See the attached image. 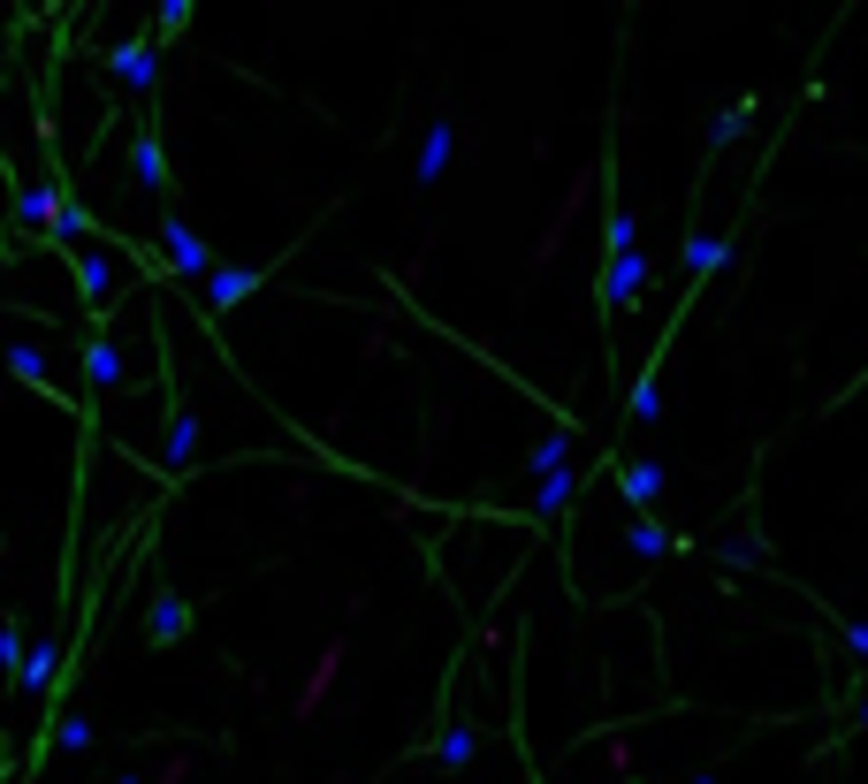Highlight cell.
<instances>
[{"instance_id": "6da1fadb", "label": "cell", "mask_w": 868, "mask_h": 784, "mask_svg": "<svg viewBox=\"0 0 868 784\" xmlns=\"http://www.w3.org/2000/svg\"><path fill=\"white\" fill-rule=\"evenodd\" d=\"M161 260H169V275H183V283H206L221 260L206 252V237L183 221V206H161Z\"/></svg>"}, {"instance_id": "7a4b0ae2", "label": "cell", "mask_w": 868, "mask_h": 784, "mask_svg": "<svg viewBox=\"0 0 868 784\" xmlns=\"http://www.w3.org/2000/svg\"><path fill=\"white\" fill-rule=\"evenodd\" d=\"M107 290H115V244H77V298L92 305V320L107 313Z\"/></svg>"}, {"instance_id": "3957f363", "label": "cell", "mask_w": 868, "mask_h": 784, "mask_svg": "<svg viewBox=\"0 0 868 784\" xmlns=\"http://www.w3.org/2000/svg\"><path fill=\"white\" fill-rule=\"evenodd\" d=\"M107 389H123V350H115L107 320H92V335H84V396H107Z\"/></svg>"}, {"instance_id": "277c9868", "label": "cell", "mask_w": 868, "mask_h": 784, "mask_svg": "<svg viewBox=\"0 0 868 784\" xmlns=\"http://www.w3.org/2000/svg\"><path fill=\"white\" fill-rule=\"evenodd\" d=\"M450 153H458V130H450V115H435V123H427V138H419V168H412V183H419V191H435V183H442V168H450Z\"/></svg>"}, {"instance_id": "5b68a950", "label": "cell", "mask_w": 868, "mask_h": 784, "mask_svg": "<svg viewBox=\"0 0 868 784\" xmlns=\"http://www.w3.org/2000/svg\"><path fill=\"white\" fill-rule=\"evenodd\" d=\"M115 77L146 100V92H153V77H161V46H153V38H123V46H115Z\"/></svg>"}, {"instance_id": "8992f818", "label": "cell", "mask_w": 868, "mask_h": 784, "mask_svg": "<svg viewBox=\"0 0 868 784\" xmlns=\"http://www.w3.org/2000/svg\"><path fill=\"white\" fill-rule=\"evenodd\" d=\"M259 283H267V267H213V275H206V305H213V313H236Z\"/></svg>"}, {"instance_id": "52a82bcc", "label": "cell", "mask_w": 868, "mask_h": 784, "mask_svg": "<svg viewBox=\"0 0 868 784\" xmlns=\"http://www.w3.org/2000/svg\"><path fill=\"white\" fill-rule=\"evenodd\" d=\"M731 244H739V237H731V229H724V237H708V229H694V237H686V244H679V267H686V290H694L701 275H716V267H724V260H731Z\"/></svg>"}, {"instance_id": "ba28073f", "label": "cell", "mask_w": 868, "mask_h": 784, "mask_svg": "<svg viewBox=\"0 0 868 784\" xmlns=\"http://www.w3.org/2000/svg\"><path fill=\"white\" fill-rule=\"evenodd\" d=\"M617 487H625V510H633V518H648V510L663 503V465H656V458L617 465Z\"/></svg>"}, {"instance_id": "9c48e42d", "label": "cell", "mask_w": 868, "mask_h": 784, "mask_svg": "<svg viewBox=\"0 0 868 784\" xmlns=\"http://www.w3.org/2000/svg\"><path fill=\"white\" fill-rule=\"evenodd\" d=\"M130 175H138L161 206L175 198V191H169V160H161V138H153V130H138V138H130Z\"/></svg>"}, {"instance_id": "30bf717a", "label": "cell", "mask_w": 868, "mask_h": 784, "mask_svg": "<svg viewBox=\"0 0 868 784\" xmlns=\"http://www.w3.org/2000/svg\"><path fill=\"white\" fill-rule=\"evenodd\" d=\"M183 632H190V602H183L175 587H161V595H153V618H146V639H153V647H175Z\"/></svg>"}, {"instance_id": "8fae6325", "label": "cell", "mask_w": 868, "mask_h": 784, "mask_svg": "<svg viewBox=\"0 0 868 784\" xmlns=\"http://www.w3.org/2000/svg\"><path fill=\"white\" fill-rule=\"evenodd\" d=\"M54 670H61V647H54V639H38V647H31V655L15 662V693H38V701H46Z\"/></svg>"}, {"instance_id": "7c38bea8", "label": "cell", "mask_w": 868, "mask_h": 784, "mask_svg": "<svg viewBox=\"0 0 868 784\" xmlns=\"http://www.w3.org/2000/svg\"><path fill=\"white\" fill-rule=\"evenodd\" d=\"M92 716L84 708H54V724H46V747H61V754H92Z\"/></svg>"}, {"instance_id": "4fadbf2b", "label": "cell", "mask_w": 868, "mask_h": 784, "mask_svg": "<svg viewBox=\"0 0 868 784\" xmlns=\"http://www.w3.org/2000/svg\"><path fill=\"white\" fill-rule=\"evenodd\" d=\"M190 458H198V419H190L183 404H169V458H161V465L190 472Z\"/></svg>"}, {"instance_id": "5bb4252c", "label": "cell", "mask_w": 868, "mask_h": 784, "mask_svg": "<svg viewBox=\"0 0 868 784\" xmlns=\"http://www.w3.org/2000/svg\"><path fill=\"white\" fill-rule=\"evenodd\" d=\"M571 450H579V435H571V427H556V435H541V442L525 450V472H533V480H548V472H564V458H571Z\"/></svg>"}, {"instance_id": "9a60e30c", "label": "cell", "mask_w": 868, "mask_h": 784, "mask_svg": "<svg viewBox=\"0 0 868 784\" xmlns=\"http://www.w3.org/2000/svg\"><path fill=\"white\" fill-rule=\"evenodd\" d=\"M625 541H633V556H648V564L679 549V533H671V526H656V518H633V526H625Z\"/></svg>"}, {"instance_id": "2e32d148", "label": "cell", "mask_w": 868, "mask_h": 784, "mask_svg": "<svg viewBox=\"0 0 868 784\" xmlns=\"http://www.w3.org/2000/svg\"><path fill=\"white\" fill-rule=\"evenodd\" d=\"M54 206H61V191H54V183H31V191L15 198V221H23V229H46Z\"/></svg>"}, {"instance_id": "e0dca14e", "label": "cell", "mask_w": 868, "mask_h": 784, "mask_svg": "<svg viewBox=\"0 0 868 784\" xmlns=\"http://www.w3.org/2000/svg\"><path fill=\"white\" fill-rule=\"evenodd\" d=\"M0 358H8V373H23L31 389H54V381H46V358H38L31 343H15V335H8V350H0ZM54 396H61V389H54Z\"/></svg>"}, {"instance_id": "ac0fdd59", "label": "cell", "mask_w": 868, "mask_h": 784, "mask_svg": "<svg viewBox=\"0 0 868 784\" xmlns=\"http://www.w3.org/2000/svg\"><path fill=\"white\" fill-rule=\"evenodd\" d=\"M571 495H579V480H571V472H548V480L533 487V518H556Z\"/></svg>"}, {"instance_id": "d6986e66", "label": "cell", "mask_w": 868, "mask_h": 784, "mask_svg": "<svg viewBox=\"0 0 868 784\" xmlns=\"http://www.w3.org/2000/svg\"><path fill=\"white\" fill-rule=\"evenodd\" d=\"M435 762H442V770H465V762H473V724H450V731L435 739Z\"/></svg>"}, {"instance_id": "ffe728a7", "label": "cell", "mask_w": 868, "mask_h": 784, "mask_svg": "<svg viewBox=\"0 0 868 784\" xmlns=\"http://www.w3.org/2000/svg\"><path fill=\"white\" fill-rule=\"evenodd\" d=\"M747 115H754V100H731V107L716 115V130H708V146H731V138L747 130Z\"/></svg>"}, {"instance_id": "44dd1931", "label": "cell", "mask_w": 868, "mask_h": 784, "mask_svg": "<svg viewBox=\"0 0 868 784\" xmlns=\"http://www.w3.org/2000/svg\"><path fill=\"white\" fill-rule=\"evenodd\" d=\"M23 662V618H0V678H15Z\"/></svg>"}, {"instance_id": "7402d4cb", "label": "cell", "mask_w": 868, "mask_h": 784, "mask_svg": "<svg viewBox=\"0 0 868 784\" xmlns=\"http://www.w3.org/2000/svg\"><path fill=\"white\" fill-rule=\"evenodd\" d=\"M183 23H190V0H169V8H161V23H153V31H161V38H175V31H183Z\"/></svg>"}, {"instance_id": "603a6c76", "label": "cell", "mask_w": 868, "mask_h": 784, "mask_svg": "<svg viewBox=\"0 0 868 784\" xmlns=\"http://www.w3.org/2000/svg\"><path fill=\"white\" fill-rule=\"evenodd\" d=\"M115 784H138V777H130V770H123V777H115Z\"/></svg>"}, {"instance_id": "cb8c5ba5", "label": "cell", "mask_w": 868, "mask_h": 784, "mask_svg": "<svg viewBox=\"0 0 868 784\" xmlns=\"http://www.w3.org/2000/svg\"><path fill=\"white\" fill-rule=\"evenodd\" d=\"M694 784H716V777H694Z\"/></svg>"}]
</instances>
